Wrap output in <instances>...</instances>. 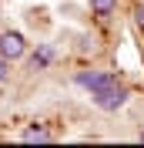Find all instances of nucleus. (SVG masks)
<instances>
[{"mask_svg": "<svg viewBox=\"0 0 144 148\" xmlns=\"http://www.w3.org/2000/svg\"><path fill=\"white\" fill-rule=\"evenodd\" d=\"M90 98H94V104H97L101 111H117L124 108L127 98H131V91H127L124 84H107V88H101V91H90Z\"/></svg>", "mask_w": 144, "mask_h": 148, "instance_id": "f257e3e1", "label": "nucleus"}, {"mask_svg": "<svg viewBox=\"0 0 144 148\" xmlns=\"http://www.w3.org/2000/svg\"><path fill=\"white\" fill-rule=\"evenodd\" d=\"M0 54L7 57V61L27 57V37L20 34V30H3V34H0Z\"/></svg>", "mask_w": 144, "mask_h": 148, "instance_id": "f03ea898", "label": "nucleus"}, {"mask_svg": "<svg viewBox=\"0 0 144 148\" xmlns=\"http://www.w3.org/2000/svg\"><path fill=\"white\" fill-rule=\"evenodd\" d=\"M114 81H117V74H111V71H77L74 74V84L87 88V91H101V88H107Z\"/></svg>", "mask_w": 144, "mask_h": 148, "instance_id": "7ed1b4c3", "label": "nucleus"}, {"mask_svg": "<svg viewBox=\"0 0 144 148\" xmlns=\"http://www.w3.org/2000/svg\"><path fill=\"white\" fill-rule=\"evenodd\" d=\"M54 44H37L34 47V54H30V67H34V71H44V67H50L54 64Z\"/></svg>", "mask_w": 144, "mask_h": 148, "instance_id": "20e7f679", "label": "nucleus"}, {"mask_svg": "<svg viewBox=\"0 0 144 148\" xmlns=\"http://www.w3.org/2000/svg\"><path fill=\"white\" fill-rule=\"evenodd\" d=\"M20 138H24V141H50V131H47L44 125H37V121H34L30 128H24Z\"/></svg>", "mask_w": 144, "mask_h": 148, "instance_id": "39448f33", "label": "nucleus"}, {"mask_svg": "<svg viewBox=\"0 0 144 148\" xmlns=\"http://www.w3.org/2000/svg\"><path fill=\"white\" fill-rule=\"evenodd\" d=\"M117 10V0H90V14L94 17H111Z\"/></svg>", "mask_w": 144, "mask_h": 148, "instance_id": "423d86ee", "label": "nucleus"}, {"mask_svg": "<svg viewBox=\"0 0 144 148\" xmlns=\"http://www.w3.org/2000/svg\"><path fill=\"white\" fill-rule=\"evenodd\" d=\"M7 77H10V61H7L3 54H0V84L7 81Z\"/></svg>", "mask_w": 144, "mask_h": 148, "instance_id": "0eeeda50", "label": "nucleus"}, {"mask_svg": "<svg viewBox=\"0 0 144 148\" xmlns=\"http://www.w3.org/2000/svg\"><path fill=\"white\" fill-rule=\"evenodd\" d=\"M134 24L144 30V3H137V7H134Z\"/></svg>", "mask_w": 144, "mask_h": 148, "instance_id": "6e6552de", "label": "nucleus"}, {"mask_svg": "<svg viewBox=\"0 0 144 148\" xmlns=\"http://www.w3.org/2000/svg\"><path fill=\"white\" fill-rule=\"evenodd\" d=\"M137 138H141V141H144V131H141V135H137Z\"/></svg>", "mask_w": 144, "mask_h": 148, "instance_id": "1a4fd4ad", "label": "nucleus"}]
</instances>
